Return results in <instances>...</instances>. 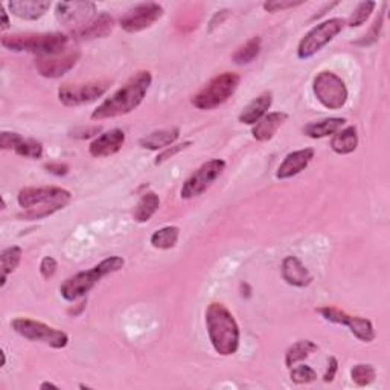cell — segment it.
Returning a JSON list of instances; mask_svg holds the SVG:
<instances>
[{
    "mask_svg": "<svg viewBox=\"0 0 390 390\" xmlns=\"http://www.w3.org/2000/svg\"><path fill=\"white\" fill-rule=\"evenodd\" d=\"M153 83V75L149 71H141L134 76H132L121 88L115 92L112 96L98 105L93 110L92 117L93 121H103V119H112L117 116H124L132 113L139 105L142 104L144 98L147 96L149 87Z\"/></svg>",
    "mask_w": 390,
    "mask_h": 390,
    "instance_id": "cell-1",
    "label": "cell"
},
{
    "mask_svg": "<svg viewBox=\"0 0 390 390\" xmlns=\"http://www.w3.org/2000/svg\"><path fill=\"white\" fill-rule=\"evenodd\" d=\"M206 328L215 352L229 357L239 348V326L234 314L223 305L214 302L206 309Z\"/></svg>",
    "mask_w": 390,
    "mask_h": 390,
    "instance_id": "cell-2",
    "label": "cell"
},
{
    "mask_svg": "<svg viewBox=\"0 0 390 390\" xmlns=\"http://www.w3.org/2000/svg\"><path fill=\"white\" fill-rule=\"evenodd\" d=\"M71 200L72 194L63 188H23L17 195V202L20 207L26 209V212L18 217L26 219H42L67 206Z\"/></svg>",
    "mask_w": 390,
    "mask_h": 390,
    "instance_id": "cell-3",
    "label": "cell"
},
{
    "mask_svg": "<svg viewBox=\"0 0 390 390\" xmlns=\"http://www.w3.org/2000/svg\"><path fill=\"white\" fill-rule=\"evenodd\" d=\"M125 261L121 256H108L103 259L98 265L92 267L87 272H79L66 281L59 287V293L66 299L67 302H75L78 299L87 296V293L92 289L103 277L113 275L119 272L124 267Z\"/></svg>",
    "mask_w": 390,
    "mask_h": 390,
    "instance_id": "cell-4",
    "label": "cell"
},
{
    "mask_svg": "<svg viewBox=\"0 0 390 390\" xmlns=\"http://www.w3.org/2000/svg\"><path fill=\"white\" fill-rule=\"evenodd\" d=\"M2 46L14 52H31L37 57H51L67 51L69 37L52 34H14L2 37Z\"/></svg>",
    "mask_w": 390,
    "mask_h": 390,
    "instance_id": "cell-5",
    "label": "cell"
},
{
    "mask_svg": "<svg viewBox=\"0 0 390 390\" xmlns=\"http://www.w3.org/2000/svg\"><path fill=\"white\" fill-rule=\"evenodd\" d=\"M239 81H241V78L234 72H224L214 76L198 93L193 96V105L200 110H212L219 107L229 98L234 96Z\"/></svg>",
    "mask_w": 390,
    "mask_h": 390,
    "instance_id": "cell-6",
    "label": "cell"
},
{
    "mask_svg": "<svg viewBox=\"0 0 390 390\" xmlns=\"http://www.w3.org/2000/svg\"><path fill=\"white\" fill-rule=\"evenodd\" d=\"M345 20L343 18H329L325 22L319 23L314 26L311 31H309L297 46V57L301 59H308L314 57L317 52L322 51V49L331 43L333 40L342 33L345 28Z\"/></svg>",
    "mask_w": 390,
    "mask_h": 390,
    "instance_id": "cell-7",
    "label": "cell"
},
{
    "mask_svg": "<svg viewBox=\"0 0 390 390\" xmlns=\"http://www.w3.org/2000/svg\"><path fill=\"white\" fill-rule=\"evenodd\" d=\"M313 92L317 101L329 110H338L348 103V87L334 72H320L313 79Z\"/></svg>",
    "mask_w": 390,
    "mask_h": 390,
    "instance_id": "cell-8",
    "label": "cell"
},
{
    "mask_svg": "<svg viewBox=\"0 0 390 390\" xmlns=\"http://www.w3.org/2000/svg\"><path fill=\"white\" fill-rule=\"evenodd\" d=\"M11 326L17 334L31 340V342H40L54 349H63L69 343V335L57 328L49 326L43 322H37L33 319H14Z\"/></svg>",
    "mask_w": 390,
    "mask_h": 390,
    "instance_id": "cell-9",
    "label": "cell"
},
{
    "mask_svg": "<svg viewBox=\"0 0 390 390\" xmlns=\"http://www.w3.org/2000/svg\"><path fill=\"white\" fill-rule=\"evenodd\" d=\"M112 81L108 79H96L83 84H63L58 88L59 103L66 107H78L95 103L110 88Z\"/></svg>",
    "mask_w": 390,
    "mask_h": 390,
    "instance_id": "cell-10",
    "label": "cell"
},
{
    "mask_svg": "<svg viewBox=\"0 0 390 390\" xmlns=\"http://www.w3.org/2000/svg\"><path fill=\"white\" fill-rule=\"evenodd\" d=\"M224 168H226L224 160L222 159L209 160V162L203 164L191 177L186 180L183 183L182 191H180V195H182L183 200H191V198L203 195L207 191V188L223 174Z\"/></svg>",
    "mask_w": 390,
    "mask_h": 390,
    "instance_id": "cell-11",
    "label": "cell"
},
{
    "mask_svg": "<svg viewBox=\"0 0 390 390\" xmlns=\"http://www.w3.org/2000/svg\"><path fill=\"white\" fill-rule=\"evenodd\" d=\"M319 314L322 316L328 322H333L337 325H345L349 331H351L358 340L365 343H371L375 340V328L369 319L351 316L343 309H338L334 306H323L317 309Z\"/></svg>",
    "mask_w": 390,
    "mask_h": 390,
    "instance_id": "cell-12",
    "label": "cell"
},
{
    "mask_svg": "<svg viewBox=\"0 0 390 390\" xmlns=\"http://www.w3.org/2000/svg\"><path fill=\"white\" fill-rule=\"evenodd\" d=\"M164 16L162 5L148 2L141 4L132 9H128L127 14L121 18V28L125 33L136 34L151 28L157 20Z\"/></svg>",
    "mask_w": 390,
    "mask_h": 390,
    "instance_id": "cell-13",
    "label": "cell"
},
{
    "mask_svg": "<svg viewBox=\"0 0 390 390\" xmlns=\"http://www.w3.org/2000/svg\"><path fill=\"white\" fill-rule=\"evenodd\" d=\"M96 13L93 2H59L55 6V16L59 23L66 26H86L92 22Z\"/></svg>",
    "mask_w": 390,
    "mask_h": 390,
    "instance_id": "cell-14",
    "label": "cell"
},
{
    "mask_svg": "<svg viewBox=\"0 0 390 390\" xmlns=\"http://www.w3.org/2000/svg\"><path fill=\"white\" fill-rule=\"evenodd\" d=\"M79 54L76 51H66L51 57H37L35 67L45 78H59L67 74L76 64Z\"/></svg>",
    "mask_w": 390,
    "mask_h": 390,
    "instance_id": "cell-15",
    "label": "cell"
},
{
    "mask_svg": "<svg viewBox=\"0 0 390 390\" xmlns=\"http://www.w3.org/2000/svg\"><path fill=\"white\" fill-rule=\"evenodd\" d=\"M125 144V133L121 128H113L107 133L98 136L95 141L90 144L88 153L93 157H108L121 151Z\"/></svg>",
    "mask_w": 390,
    "mask_h": 390,
    "instance_id": "cell-16",
    "label": "cell"
},
{
    "mask_svg": "<svg viewBox=\"0 0 390 390\" xmlns=\"http://www.w3.org/2000/svg\"><path fill=\"white\" fill-rule=\"evenodd\" d=\"M314 149L313 148H304V149H297V151L289 153L284 162L279 165L277 171H276V178L279 180H287L292 178L297 174H301L304 169L311 164V160L314 159Z\"/></svg>",
    "mask_w": 390,
    "mask_h": 390,
    "instance_id": "cell-17",
    "label": "cell"
},
{
    "mask_svg": "<svg viewBox=\"0 0 390 390\" xmlns=\"http://www.w3.org/2000/svg\"><path fill=\"white\" fill-rule=\"evenodd\" d=\"M282 277L288 285L304 288L313 281L309 270L296 256H287L282 261Z\"/></svg>",
    "mask_w": 390,
    "mask_h": 390,
    "instance_id": "cell-18",
    "label": "cell"
},
{
    "mask_svg": "<svg viewBox=\"0 0 390 390\" xmlns=\"http://www.w3.org/2000/svg\"><path fill=\"white\" fill-rule=\"evenodd\" d=\"M288 119V115L284 112H273L267 113L263 119L253 125L252 136L259 142H267L270 139H273L277 133V130L281 128Z\"/></svg>",
    "mask_w": 390,
    "mask_h": 390,
    "instance_id": "cell-19",
    "label": "cell"
},
{
    "mask_svg": "<svg viewBox=\"0 0 390 390\" xmlns=\"http://www.w3.org/2000/svg\"><path fill=\"white\" fill-rule=\"evenodd\" d=\"M8 8L13 16L22 20H38L47 13L51 2H46V0H11Z\"/></svg>",
    "mask_w": 390,
    "mask_h": 390,
    "instance_id": "cell-20",
    "label": "cell"
},
{
    "mask_svg": "<svg viewBox=\"0 0 390 390\" xmlns=\"http://www.w3.org/2000/svg\"><path fill=\"white\" fill-rule=\"evenodd\" d=\"M272 104H273V93L264 92L259 96H256L252 103L247 104L243 108V112L238 116V121L246 125H255L259 119H263L267 115Z\"/></svg>",
    "mask_w": 390,
    "mask_h": 390,
    "instance_id": "cell-21",
    "label": "cell"
},
{
    "mask_svg": "<svg viewBox=\"0 0 390 390\" xmlns=\"http://www.w3.org/2000/svg\"><path fill=\"white\" fill-rule=\"evenodd\" d=\"M178 137H180L178 128H176V127L165 128V130H159V132H153L148 136L142 137L141 141H139V145L145 149H151V151H159V149H165L168 147H171Z\"/></svg>",
    "mask_w": 390,
    "mask_h": 390,
    "instance_id": "cell-22",
    "label": "cell"
},
{
    "mask_svg": "<svg viewBox=\"0 0 390 390\" xmlns=\"http://www.w3.org/2000/svg\"><path fill=\"white\" fill-rule=\"evenodd\" d=\"M346 124L345 117H326L322 121L309 122L304 127V134L311 139H323L326 136L335 134L340 128Z\"/></svg>",
    "mask_w": 390,
    "mask_h": 390,
    "instance_id": "cell-23",
    "label": "cell"
},
{
    "mask_svg": "<svg viewBox=\"0 0 390 390\" xmlns=\"http://www.w3.org/2000/svg\"><path fill=\"white\" fill-rule=\"evenodd\" d=\"M358 147V134L355 127H346L345 130H338L331 139V148L337 154H351Z\"/></svg>",
    "mask_w": 390,
    "mask_h": 390,
    "instance_id": "cell-24",
    "label": "cell"
},
{
    "mask_svg": "<svg viewBox=\"0 0 390 390\" xmlns=\"http://www.w3.org/2000/svg\"><path fill=\"white\" fill-rule=\"evenodd\" d=\"M115 20L113 17L107 14L105 11L96 16L92 22H88L81 31H79V35L86 40H92V38H104L107 37L113 29Z\"/></svg>",
    "mask_w": 390,
    "mask_h": 390,
    "instance_id": "cell-25",
    "label": "cell"
},
{
    "mask_svg": "<svg viewBox=\"0 0 390 390\" xmlns=\"http://www.w3.org/2000/svg\"><path fill=\"white\" fill-rule=\"evenodd\" d=\"M317 349V345L311 342V340H299V342L289 346L288 351L285 352V366L292 369L293 366H296V363L302 362V360L316 352Z\"/></svg>",
    "mask_w": 390,
    "mask_h": 390,
    "instance_id": "cell-26",
    "label": "cell"
},
{
    "mask_svg": "<svg viewBox=\"0 0 390 390\" xmlns=\"http://www.w3.org/2000/svg\"><path fill=\"white\" fill-rule=\"evenodd\" d=\"M160 198L156 193H147L139 200L134 209V219L137 223H147L159 211Z\"/></svg>",
    "mask_w": 390,
    "mask_h": 390,
    "instance_id": "cell-27",
    "label": "cell"
},
{
    "mask_svg": "<svg viewBox=\"0 0 390 390\" xmlns=\"http://www.w3.org/2000/svg\"><path fill=\"white\" fill-rule=\"evenodd\" d=\"M23 256V250L18 246H13L5 248L2 255H0V268H2V282H0V287H5L8 275L13 273L14 270L18 267L20 261H22Z\"/></svg>",
    "mask_w": 390,
    "mask_h": 390,
    "instance_id": "cell-28",
    "label": "cell"
},
{
    "mask_svg": "<svg viewBox=\"0 0 390 390\" xmlns=\"http://www.w3.org/2000/svg\"><path fill=\"white\" fill-rule=\"evenodd\" d=\"M259 52H261V38L252 37L236 49L232 55V62L238 66L250 64L259 55Z\"/></svg>",
    "mask_w": 390,
    "mask_h": 390,
    "instance_id": "cell-29",
    "label": "cell"
},
{
    "mask_svg": "<svg viewBox=\"0 0 390 390\" xmlns=\"http://www.w3.org/2000/svg\"><path fill=\"white\" fill-rule=\"evenodd\" d=\"M178 236H180V229L177 226H166V227H162V229H159V231H156L151 235L149 243H151V246L154 248L169 250V248L176 247V244L178 241Z\"/></svg>",
    "mask_w": 390,
    "mask_h": 390,
    "instance_id": "cell-30",
    "label": "cell"
},
{
    "mask_svg": "<svg viewBox=\"0 0 390 390\" xmlns=\"http://www.w3.org/2000/svg\"><path fill=\"white\" fill-rule=\"evenodd\" d=\"M351 378L357 386H369L375 382L377 378V369L372 365L360 363L355 365L351 371Z\"/></svg>",
    "mask_w": 390,
    "mask_h": 390,
    "instance_id": "cell-31",
    "label": "cell"
},
{
    "mask_svg": "<svg viewBox=\"0 0 390 390\" xmlns=\"http://www.w3.org/2000/svg\"><path fill=\"white\" fill-rule=\"evenodd\" d=\"M377 4L371 2V0H366V2H360L357 5V8L354 9V13L351 14L348 20V26L349 28H358L366 23V20L371 17V14L374 13Z\"/></svg>",
    "mask_w": 390,
    "mask_h": 390,
    "instance_id": "cell-32",
    "label": "cell"
},
{
    "mask_svg": "<svg viewBox=\"0 0 390 390\" xmlns=\"http://www.w3.org/2000/svg\"><path fill=\"white\" fill-rule=\"evenodd\" d=\"M14 151L22 156V157H28V159H42L43 156V145L37 142L35 139H25L20 142Z\"/></svg>",
    "mask_w": 390,
    "mask_h": 390,
    "instance_id": "cell-33",
    "label": "cell"
},
{
    "mask_svg": "<svg viewBox=\"0 0 390 390\" xmlns=\"http://www.w3.org/2000/svg\"><path fill=\"white\" fill-rule=\"evenodd\" d=\"M289 378L296 384H308L313 383L317 378V374L313 367L306 365H299L296 367H292V372H289Z\"/></svg>",
    "mask_w": 390,
    "mask_h": 390,
    "instance_id": "cell-34",
    "label": "cell"
},
{
    "mask_svg": "<svg viewBox=\"0 0 390 390\" xmlns=\"http://www.w3.org/2000/svg\"><path fill=\"white\" fill-rule=\"evenodd\" d=\"M383 22H384V13H379V16L375 18L372 28L369 29L367 35H365L363 40H360V42H357V45L367 46V45L375 43L377 40L379 38V33H382V29H383Z\"/></svg>",
    "mask_w": 390,
    "mask_h": 390,
    "instance_id": "cell-35",
    "label": "cell"
},
{
    "mask_svg": "<svg viewBox=\"0 0 390 390\" xmlns=\"http://www.w3.org/2000/svg\"><path fill=\"white\" fill-rule=\"evenodd\" d=\"M301 5H304V0H299V2H293V0H281V2H279V0H272V2H265L263 8L268 13H279Z\"/></svg>",
    "mask_w": 390,
    "mask_h": 390,
    "instance_id": "cell-36",
    "label": "cell"
},
{
    "mask_svg": "<svg viewBox=\"0 0 390 390\" xmlns=\"http://www.w3.org/2000/svg\"><path fill=\"white\" fill-rule=\"evenodd\" d=\"M191 145H193V142H189V141H188V142H183V144H178V145H173V147L165 148L164 151L156 157L154 165H162L164 162H166L168 159L174 157L176 154H178L180 151H183V149H186L188 147H191Z\"/></svg>",
    "mask_w": 390,
    "mask_h": 390,
    "instance_id": "cell-37",
    "label": "cell"
},
{
    "mask_svg": "<svg viewBox=\"0 0 390 390\" xmlns=\"http://www.w3.org/2000/svg\"><path fill=\"white\" fill-rule=\"evenodd\" d=\"M23 141V137L18 133L2 132L0 133V148L2 149H16V147Z\"/></svg>",
    "mask_w": 390,
    "mask_h": 390,
    "instance_id": "cell-38",
    "label": "cell"
},
{
    "mask_svg": "<svg viewBox=\"0 0 390 390\" xmlns=\"http://www.w3.org/2000/svg\"><path fill=\"white\" fill-rule=\"evenodd\" d=\"M57 268H58V264L52 256H45L42 259V263H40V273H42L45 279L54 277V275L57 273Z\"/></svg>",
    "mask_w": 390,
    "mask_h": 390,
    "instance_id": "cell-39",
    "label": "cell"
},
{
    "mask_svg": "<svg viewBox=\"0 0 390 390\" xmlns=\"http://www.w3.org/2000/svg\"><path fill=\"white\" fill-rule=\"evenodd\" d=\"M45 169L49 174H54L57 177H64L69 174V171H71V166L62 162H51L45 165Z\"/></svg>",
    "mask_w": 390,
    "mask_h": 390,
    "instance_id": "cell-40",
    "label": "cell"
},
{
    "mask_svg": "<svg viewBox=\"0 0 390 390\" xmlns=\"http://www.w3.org/2000/svg\"><path fill=\"white\" fill-rule=\"evenodd\" d=\"M99 132H101V127H88V128H78L75 132L71 133L72 137H78V139H88L92 136H96Z\"/></svg>",
    "mask_w": 390,
    "mask_h": 390,
    "instance_id": "cell-41",
    "label": "cell"
},
{
    "mask_svg": "<svg viewBox=\"0 0 390 390\" xmlns=\"http://www.w3.org/2000/svg\"><path fill=\"white\" fill-rule=\"evenodd\" d=\"M337 369H338V362H337V358L335 357H331L329 358V362H328V367H326V372L323 375V382L325 383H331L335 374H337Z\"/></svg>",
    "mask_w": 390,
    "mask_h": 390,
    "instance_id": "cell-42",
    "label": "cell"
},
{
    "mask_svg": "<svg viewBox=\"0 0 390 390\" xmlns=\"http://www.w3.org/2000/svg\"><path fill=\"white\" fill-rule=\"evenodd\" d=\"M227 14H229L227 9H223V11H218V13L214 16V18H212L211 28H209V31H212V29L217 28L219 23H223V22H224V18L227 17Z\"/></svg>",
    "mask_w": 390,
    "mask_h": 390,
    "instance_id": "cell-43",
    "label": "cell"
},
{
    "mask_svg": "<svg viewBox=\"0 0 390 390\" xmlns=\"http://www.w3.org/2000/svg\"><path fill=\"white\" fill-rule=\"evenodd\" d=\"M0 13H2V26H0V29H2V31H6L9 28V18H8V13L5 11V5L0 6Z\"/></svg>",
    "mask_w": 390,
    "mask_h": 390,
    "instance_id": "cell-44",
    "label": "cell"
},
{
    "mask_svg": "<svg viewBox=\"0 0 390 390\" xmlns=\"http://www.w3.org/2000/svg\"><path fill=\"white\" fill-rule=\"evenodd\" d=\"M40 389H42V390H45V389H55V390H58L59 387L55 386V384H52V383H42V386H40Z\"/></svg>",
    "mask_w": 390,
    "mask_h": 390,
    "instance_id": "cell-45",
    "label": "cell"
},
{
    "mask_svg": "<svg viewBox=\"0 0 390 390\" xmlns=\"http://www.w3.org/2000/svg\"><path fill=\"white\" fill-rule=\"evenodd\" d=\"M2 358H4L2 360V366H5L6 365V352L4 351V349H2Z\"/></svg>",
    "mask_w": 390,
    "mask_h": 390,
    "instance_id": "cell-46",
    "label": "cell"
}]
</instances>
